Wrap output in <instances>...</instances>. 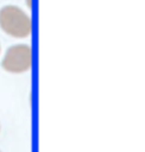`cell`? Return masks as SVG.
Returning a JSON list of instances; mask_svg holds the SVG:
<instances>
[{
    "mask_svg": "<svg viewBox=\"0 0 145 152\" xmlns=\"http://www.w3.org/2000/svg\"><path fill=\"white\" fill-rule=\"evenodd\" d=\"M0 27L7 34L15 38H25L31 33L30 17L17 6H5L0 10Z\"/></svg>",
    "mask_w": 145,
    "mask_h": 152,
    "instance_id": "obj_1",
    "label": "cell"
},
{
    "mask_svg": "<svg viewBox=\"0 0 145 152\" xmlns=\"http://www.w3.org/2000/svg\"><path fill=\"white\" fill-rule=\"evenodd\" d=\"M32 64V51L30 46L19 44L11 46L2 59V68L8 72H24L31 68Z\"/></svg>",
    "mask_w": 145,
    "mask_h": 152,
    "instance_id": "obj_2",
    "label": "cell"
}]
</instances>
